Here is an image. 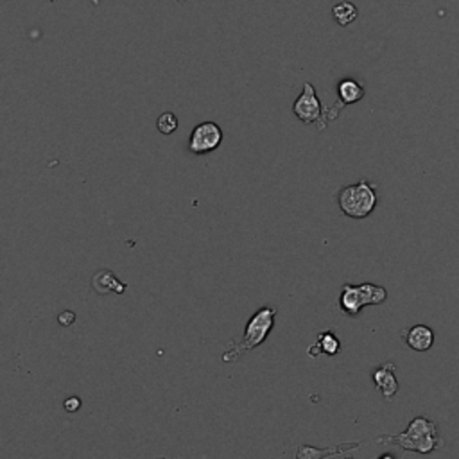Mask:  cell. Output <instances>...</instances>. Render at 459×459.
Returning a JSON list of instances; mask_svg holds the SVG:
<instances>
[{
  "mask_svg": "<svg viewBox=\"0 0 459 459\" xmlns=\"http://www.w3.org/2000/svg\"><path fill=\"white\" fill-rule=\"evenodd\" d=\"M277 309L273 307H262L255 312L250 321L246 323L244 335L239 343H230V348L223 355L224 362H235L239 361V357L244 353L251 352L257 346L268 339L269 332L275 326V316H277Z\"/></svg>",
  "mask_w": 459,
  "mask_h": 459,
  "instance_id": "1",
  "label": "cell"
},
{
  "mask_svg": "<svg viewBox=\"0 0 459 459\" xmlns=\"http://www.w3.org/2000/svg\"><path fill=\"white\" fill-rule=\"evenodd\" d=\"M388 440H380V443H395L404 451L420 452V454H431L440 445V434L433 420L418 416L409 424L404 433L397 436H386Z\"/></svg>",
  "mask_w": 459,
  "mask_h": 459,
  "instance_id": "2",
  "label": "cell"
},
{
  "mask_svg": "<svg viewBox=\"0 0 459 459\" xmlns=\"http://www.w3.org/2000/svg\"><path fill=\"white\" fill-rule=\"evenodd\" d=\"M338 205L344 215L352 219H364L377 206V191L368 179L346 185L339 191Z\"/></svg>",
  "mask_w": 459,
  "mask_h": 459,
  "instance_id": "3",
  "label": "cell"
},
{
  "mask_svg": "<svg viewBox=\"0 0 459 459\" xmlns=\"http://www.w3.org/2000/svg\"><path fill=\"white\" fill-rule=\"evenodd\" d=\"M388 298V291L373 284H344L339 296V309L346 316H357L366 305H380Z\"/></svg>",
  "mask_w": 459,
  "mask_h": 459,
  "instance_id": "4",
  "label": "cell"
},
{
  "mask_svg": "<svg viewBox=\"0 0 459 459\" xmlns=\"http://www.w3.org/2000/svg\"><path fill=\"white\" fill-rule=\"evenodd\" d=\"M223 142V130L215 122H201L191 133L188 139V151L194 155H206L212 153Z\"/></svg>",
  "mask_w": 459,
  "mask_h": 459,
  "instance_id": "5",
  "label": "cell"
},
{
  "mask_svg": "<svg viewBox=\"0 0 459 459\" xmlns=\"http://www.w3.org/2000/svg\"><path fill=\"white\" fill-rule=\"evenodd\" d=\"M293 112L298 117L300 121L304 124H314V122H320L321 119V103L318 99L316 90L311 83H305L302 94L298 95V99L293 104Z\"/></svg>",
  "mask_w": 459,
  "mask_h": 459,
  "instance_id": "6",
  "label": "cell"
},
{
  "mask_svg": "<svg viewBox=\"0 0 459 459\" xmlns=\"http://www.w3.org/2000/svg\"><path fill=\"white\" fill-rule=\"evenodd\" d=\"M373 382L380 393L384 400H393V397L398 393V382L395 377V364L393 362H384L377 370L373 371Z\"/></svg>",
  "mask_w": 459,
  "mask_h": 459,
  "instance_id": "7",
  "label": "cell"
},
{
  "mask_svg": "<svg viewBox=\"0 0 459 459\" xmlns=\"http://www.w3.org/2000/svg\"><path fill=\"white\" fill-rule=\"evenodd\" d=\"M92 287L97 295H124L128 284L119 280L110 269H101L92 278Z\"/></svg>",
  "mask_w": 459,
  "mask_h": 459,
  "instance_id": "8",
  "label": "cell"
},
{
  "mask_svg": "<svg viewBox=\"0 0 459 459\" xmlns=\"http://www.w3.org/2000/svg\"><path fill=\"white\" fill-rule=\"evenodd\" d=\"M402 335H404L407 346L416 350V352H427L434 343V332L425 325L411 326L409 330L402 332Z\"/></svg>",
  "mask_w": 459,
  "mask_h": 459,
  "instance_id": "9",
  "label": "cell"
},
{
  "mask_svg": "<svg viewBox=\"0 0 459 459\" xmlns=\"http://www.w3.org/2000/svg\"><path fill=\"white\" fill-rule=\"evenodd\" d=\"M339 350H341V341H339L338 335L332 332V330H325L318 335L316 343L309 346L307 353L311 357H320V355H330L334 357L338 355Z\"/></svg>",
  "mask_w": 459,
  "mask_h": 459,
  "instance_id": "10",
  "label": "cell"
},
{
  "mask_svg": "<svg viewBox=\"0 0 459 459\" xmlns=\"http://www.w3.org/2000/svg\"><path fill=\"white\" fill-rule=\"evenodd\" d=\"M362 97H364V86H362L361 83H357L355 79L339 81L338 99L343 106L359 103Z\"/></svg>",
  "mask_w": 459,
  "mask_h": 459,
  "instance_id": "11",
  "label": "cell"
},
{
  "mask_svg": "<svg viewBox=\"0 0 459 459\" xmlns=\"http://www.w3.org/2000/svg\"><path fill=\"white\" fill-rule=\"evenodd\" d=\"M357 14H359V9H357L355 4H352V2H339V4H335L334 8H332V17L335 18V22H338L339 26L343 27L350 26L357 18Z\"/></svg>",
  "mask_w": 459,
  "mask_h": 459,
  "instance_id": "12",
  "label": "cell"
},
{
  "mask_svg": "<svg viewBox=\"0 0 459 459\" xmlns=\"http://www.w3.org/2000/svg\"><path fill=\"white\" fill-rule=\"evenodd\" d=\"M343 449H346V447L338 445L334 449H325V451H318L314 447H300L298 452H296V459H323L325 456H329V452L338 454L335 451H343Z\"/></svg>",
  "mask_w": 459,
  "mask_h": 459,
  "instance_id": "13",
  "label": "cell"
},
{
  "mask_svg": "<svg viewBox=\"0 0 459 459\" xmlns=\"http://www.w3.org/2000/svg\"><path fill=\"white\" fill-rule=\"evenodd\" d=\"M156 128L162 135H173L174 131L178 130V117L174 115L173 112L162 113L156 121Z\"/></svg>",
  "mask_w": 459,
  "mask_h": 459,
  "instance_id": "14",
  "label": "cell"
},
{
  "mask_svg": "<svg viewBox=\"0 0 459 459\" xmlns=\"http://www.w3.org/2000/svg\"><path fill=\"white\" fill-rule=\"evenodd\" d=\"M76 321V314L72 311H63L58 314V323L61 326H72Z\"/></svg>",
  "mask_w": 459,
  "mask_h": 459,
  "instance_id": "15",
  "label": "cell"
},
{
  "mask_svg": "<svg viewBox=\"0 0 459 459\" xmlns=\"http://www.w3.org/2000/svg\"><path fill=\"white\" fill-rule=\"evenodd\" d=\"M63 407L67 413H77L81 409V398L79 397H68L63 402Z\"/></svg>",
  "mask_w": 459,
  "mask_h": 459,
  "instance_id": "16",
  "label": "cell"
},
{
  "mask_svg": "<svg viewBox=\"0 0 459 459\" xmlns=\"http://www.w3.org/2000/svg\"><path fill=\"white\" fill-rule=\"evenodd\" d=\"M379 459H393V456H389V454H384L382 458H379Z\"/></svg>",
  "mask_w": 459,
  "mask_h": 459,
  "instance_id": "17",
  "label": "cell"
},
{
  "mask_svg": "<svg viewBox=\"0 0 459 459\" xmlns=\"http://www.w3.org/2000/svg\"><path fill=\"white\" fill-rule=\"evenodd\" d=\"M179 2H183V0H179Z\"/></svg>",
  "mask_w": 459,
  "mask_h": 459,
  "instance_id": "18",
  "label": "cell"
}]
</instances>
